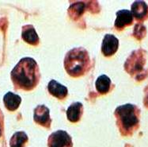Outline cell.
Masks as SVG:
<instances>
[{
	"label": "cell",
	"mask_w": 148,
	"mask_h": 147,
	"mask_svg": "<svg viewBox=\"0 0 148 147\" xmlns=\"http://www.w3.org/2000/svg\"><path fill=\"white\" fill-rule=\"evenodd\" d=\"M133 15L131 11L127 10H121L116 13V19L115 21V26L118 30H122L127 26L132 23Z\"/></svg>",
	"instance_id": "cell-7"
},
{
	"label": "cell",
	"mask_w": 148,
	"mask_h": 147,
	"mask_svg": "<svg viewBox=\"0 0 148 147\" xmlns=\"http://www.w3.org/2000/svg\"><path fill=\"white\" fill-rule=\"evenodd\" d=\"M115 115L123 135H128L136 128L139 123V113L136 106L125 104L116 108Z\"/></svg>",
	"instance_id": "cell-3"
},
{
	"label": "cell",
	"mask_w": 148,
	"mask_h": 147,
	"mask_svg": "<svg viewBox=\"0 0 148 147\" xmlns=\"http://www.w3.org/2000/svg\"><path fill=\"white\" fill-rule=\"evenodd\" d=\"M22 38L25 41L31 45H37L39 38L36 33L35 29L32 26H26L22 30Z\"/></svg>",
	"instance_id": "cell-12"
},
{
	"label": "cell",
	"mask_w": 148,
	"mask_h": 147,
	"mask_svg": "<svg viewBox=\"0 0 148 147\" xmlns=\"http://www.w3.org/2000/svg\"><path fill=\"white\" fill-rule=\"evenodd\" d=\"M39 68L32 58L21 59L11 72V78L16 88L23 90H32L39 80Z\"/></svg>",
	"instance_id": "cell-1"
},
{
	"label": "cell",
	"mask_w": 148,
	"mask_h": 147,
	"mask_svg": "<svg viewBox=\"0 0 148 147\" xmlns=\"http://www.w3.org/2000/svg\"><path fill=\"white\" fill-rule=\"evenodd\" d=\"M131 12L136 19L143 20L148 16V6L143 1H136L132 6Z\"/></svg>",
	"instance_id": "cell-8"
},
{
	"label": "cell",
	"mask_w": 148,
	"mask_h": 147,
	"mask_svg": "<svg viewBox=\"0 0 148 147\" xmlns=\"http://www.w3.org/2000/svg\"><path fill=\"white\" fill-rule=\"evenodd\" d=\"M111 85V80L106 75H102L97 78L96 81V88L97 92L101 94H106L109 91Z\"/></svg>",
	"instance_id": "cell-13"
},
{
	"label": "cell",
	"mask_w": 148,
	"mask_h": 147,
	"mask_svg": "<svg viewBox=\"0 0 148 147\" xmlns=\"http://www.w3.org/2000/svg\"><path fill=\"white\" fill-rule=\"evenodd\" d=\"M64 66L70 76L75 77L82 76L90 66V57L87 51L82 48L71 49L65 57Z\"/></svg>",
	"instance_id": "cell-2"
},
{
	"label": "cell",
	"mask_w": 148,
	"mask_h": 147,
	"mask_svg": "<svg viewBox=\"0 0 148 147\" xmlns=\"http://www.w3.org/2000/svg\"><path fill=\"white\" fill-rule=\"evenodd\" d=\"M49 147H72V140L70 135L64 130H57L49 136Z\"/></svg>",
	"instance_id": "cell-4"
},
{
	"label": "cell",
	"mask_w": 148,
	"mask_h": 147,
	"mask_svg": "<svg viewBox=\"0 0 148 147\" xmlns=\"http://www.w3.org/2000/svg\"><path fill=\"white\" fill-rule=\"evenodd\" d=\"M119 41L115 36L112 34H106L102 41L101 51L106 57L113 55L118 49Z\"/></svg>",
	"instance_id": "cell-5"
},
{
	"label": "cell",
	"mask_w": 148,
	"mask_h": 147,
	"mask_svg": "<svg viewBox=\"0 0 148 147\" xmlns=\"http://www.w3.org/2000/svg\"><path fill=\"white\" fill-rule=\"evenodd\" d=\"M28 141L27 135L24 132H17L10 139V147H24L25 142Z\"/></svg>",
	"instance_id": "cell-14"
},
{
	"label": "cell",
	"mask_w": 148,
	"mask_h": 147,
	"mask_svg": "<svg viewBox=\"0 0 148 147\" xmlns=\"http://www.w3.org/2000/svg\"><path fill=\"white\" fill-rule=\"evenodd\" d=\"M49 92L51 95H53L60 99H64L67 95V88L64 85L59 84L57 81L51 80L48 86Z\"/></svg>",
	"instance_id": "cell-9"
},
{
	"label": "cell",
	"mask_w": 148,
	"mask_h": 147,
	"mask_svg": "<svg viewBox=\"0 0 148 147\" xmlns=\"http://www.w3.org/2000/svg\"><path fill=\"white\" fill-rule=\"evenodd\" d=\"M146 29L141 24H137L135 28V35L138 39H141L145 35Z\"/></svg>",
	"instance_id": "cell-15"
},
{
	"label": "cell",
	"mask_w": 148,
	"mask_h": 147,
	"mask_svg": "<svg viewBox=\"0 0 148 147\" xmlns=\"http://www.w3.org/2000/svg\"><path fill=\"white\" fill-rule=\"evenodd\" d=\"M34 121L41 126L49 127L51 119L49 108L45 105H40L34 110Z\"/></svg>",
	"instance_id": "cell-6"
},
{
	"label": "cell",
	"mask_w": 148,
	"mask_h": 147,
	"mask_svg": "<svg viewBox=\"0 0 148 147\" xmlns=\"http://www.w3.org/2000/svg\"><path fill=\"white\" fill-rule=\"evenodd\" d=\"M82 104L81 103H74L71 105L66 110V116L67 119L72 122L76 123L78 122L82 116Z\"/></svg>",
	"instance_id": "cell-10"
},
{
	"label": "cell",
	"mask_w": 148,
	"mask_h": 147,
	"mask_svg": "<svg viewBox=\"0 0 148 147\" xmlns=\"http://www.w3.org/2000/svg\"><path fill=\"white\" fill-rule=\"evenodd\" d=\"M21 99L19 95H15L12 92L6 93L3 98L4 104L10 110H15L21 104Z\"/></svg>",
	"instance_id": "cell-11"
}]
</instances>
